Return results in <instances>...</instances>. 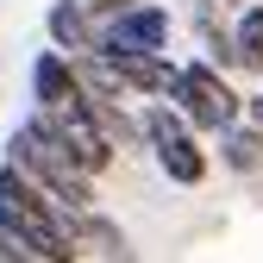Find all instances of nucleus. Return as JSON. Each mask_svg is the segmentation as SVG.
Returning <instances> with one entry per match:
<instances>
[{"instance_id":"obj_1","label":"nucleus","mask_w":263,"mask_h":263,"mask_svg":"<svg viewBox=\"0 0 263 263\" xmlns=\"http://www.w3.org/2000/svg\"><path fill=\"white\" fill-rule=\"evenodd\" d=\"M0 232H13L38 263H82V213L50 201L19 163H0Z\"/></svg>"},{"instance_id":"obj_2","label":"nucleus","mask_w":263,"mask_h":263,"mask_svg":"<svg viewBox=\"0 0 263 263\" xmlns=\"http://www.w3.org/2000/svg\"><path fill=\"white\" fill-rule=\"evenodd\" d=\"M7 163H19V170L38 182L50 201H63L69 213H94V201H101V194H94V176L69 157V144H63L57 132L44 125L38 107H31V113L19 119V132L7 138Z\"/></svg>"},{"instance_id":"obj_3","label":"nucleus","mask_w":263,"mask_h":263,"mask_svg":"<svg viewBox=\"0 0 263 263\" xmlns=\"http://www.w3.org/2000/svg\"><path fill=\"white\" fill-rule=\"evenodd\" d=\"M138 125H144V151L157 157V170L170 176L176 188H201V182H207L213 157L201 151V132H194L170 101H144V107H138Z\"/></svg>"},{"instance_id":"obj_4","label":"nucleus","mask_w":263,"mask_h":263,"mask_svg":"<svg viewBox=\"0 0 263 263\" xmlns=\"http://www.w3.org/2000/svg\"><path fill=\"white\" fill-rule=\"evenodd\" d=\"M170 107L194 125V132H226L245 119V94L232 88V76L213 69L207 57H194L176 69V88H170Z\"/></svg>"},{"instance_id":"obj_5","label":"nucleus","mask_w":263,"mask_h":263,"mask_svg":"<svg viewBox=\"0 0 263 263\" xmlns=\"http://www.w3.org/2000/svg\"><path fill=\"white\" fill-rule=\"evenodd\" d=\"M176 38V13L163 0H132L94 31V57H125V50H170Z\"/></svg>"},{"instance_id":"obj_6","label":"nucleus","mask_w":263,"mask_h":263,"mask_svg":"<svg viewBox=\"0 0 263 263\" xmlns=\"http://www.w3.org/2000/svg\"><path fill=\"white\" fill-rule=\"evenodd\" d=\"M38 113H44V125L57 132L63 144H69V157L82 163V170H88L94 182H101V176L113 170V163H119V151H113V138L101 132V119L88 113V101H82V94H76V101H63V107H38Z\"/></svg>"},{"instance_id":"obj_7","label":"nucleus","mask_w":263,"mask_h":263,"mask_svg":"<svg viewBox=\"0 0 263 263\" xmlns=\"http://www.w3.org/2000/svg\"><path fill=\"white\" fill-rule=\"evenodd\" d=\"M119 82L132 88V101H170V88H176V69L182 63L170 50H125V57H107Z\"/></svg>"},{"instance_id":"obj_8","label":"nucleus","mask_w":263,"mask_h":263,"mask_svg":"<svg viewBox=\"0 0 263 263\" xmlns=\"http://www.w3.org/2000/svg\"><path fill=\"white\" fill-rule=\"evenodd\" d=\"M25 88H31V107H63V101H76L82 82H76V57H63L57 44L31 57V69H25Z\"/></svg>"},{"instance_id":"obj_9","label":"nucleus","mask_w":263,"mask_h":263,"mask_svg":"<svg viewBox=\"0 0 263 263\" xmlns=\"http://www.w3.org/2000/svg\"><path fill=\"white\" fill-rule=\"evenodd\" d=\"M94 31H101V19H94L82 0H50V13H44V38H50L63 57L94 50Z\"/></svg>"},{"instance_id":"obj_10","label":"nucleus","mask_w":263,"mask_h":263,"mask_svg":"<svg viewBox=\"0 0 263 263\" xmlns=\"http://www.w3.org/2000/svg\"><path fill=\"white\" fill-rule=\"evenodd\" d=\"M213 138H219V163H226V170H238V176H257L263 170V125L238 119V125L213 132Z\"/></svg>"},{"instance_id":"obj_11","label":"nucleus","mask_w":263,"mask_h":263,"mask_svg":"<svg viewBox=\"0 0 263 263\" xmlns=\"http://www.w3.org/2000/svg\"><path fill=\"white\" fill-rule=\"evenodd\" d=\"M232 50L245 76H263V0H245L232 13Z\"/></svg>"},{"instance_id":"obj_12","label":"nucleus","mask_w":263,"mask_h":263,"mask_svg":"<svg viewBox=\"0 0 263 263\" xmlns=\"http://www.w3.org/2000/svg\"><path fill=\"white\" fill-rule=\"evenodd\" d=\"M82 7H88V13H94V19H113V13H119V7H132V0H82Z\"/></svg>"},{"instance_id":"obj_13","label":"nucleus","mask_w":263,"mask_h":263,"mask_svg":"<svg viewBox=\"0 0 263 263\" xmlns=\"http://www.w3.org/2000/svg\"><path fill=\"white\" fill-rule=\"evenodd\" d=\"M245 119H251V125H263V88H257L251 101H245Z\"/></svg>"}]
</instances>
